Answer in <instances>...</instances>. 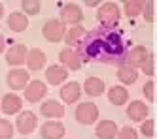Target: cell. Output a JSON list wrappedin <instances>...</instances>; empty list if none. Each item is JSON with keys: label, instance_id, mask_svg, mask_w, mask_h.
<instances>
[{"label": "cell", "instance_id": "1", "mask_svg": "<svg viewBox=\"0 0 157 139\" xmlns=\"http://www.w3.org/2000/svg\"><path fill=\"white\" fill-rule=\"evenodd\" d=\"M78 53L83 60H97L102 64H116L125 59V41L114 28L100 27L85 34L78 45Z\"/></svg>", "mask_w": 157, "mask_h": 139}, {"label": "cell", "instance_id": "2", "mask_svg": "<svg viewBox=\"0 0 157 139\" xmlns=\"http://www.w3.org/2000/svg\"><path fill=\"white\" fill-rule=\"evenodd\" d=\"M119 15H121V11H119V6L116 2H104V4H100L98 13H97L100 25L106 27V28L116 27L117 21H119Z\"/></svg>", "mask_w": 157, "mask_h": 139}, {"label": "cell", "instance_id": "3", "mask_svg": "<svg viewBox=\"0 0 157 139\" xmlns=\"http://www.w3.org/2000/svg\"><path fill=\"white\" fill-rule=\"evenodd\" d=\"M98 119V107L93 102H82L76 107V120L83 126H91Z\"/></svg>", "mask_w": 157, "mask_h": 139}, {"label": "cell", "instance_id": "4", "mask_svg": "<svg viewBox=\"0 0 157 139\" xmlns=\"http://www.w3.org/2000/svg\"><path fill=\"white\" fill-rule=\"evenodd\" d=\"M42 32H44V38H46L49 43H59L66 36L64 23L61 19H49V21H46V25H44Z\"/></svg>", "mask_w": 157, "mask_h": 139}, {"label": "cell", "instance_id": "5", "mask_svg": "<svg viewBox=\"0 0 157 139\" xmlns=\"http://www.w3.org/2000/svg\"><path fill=\"white\" fill-rule=\"evenodd\" d=\"M30 83V73L23 68H13L6 73V85L12 90H21L27 88V85Z\"/></svg>", "mask_w": 157, "mask_h": 139}, {"label": "cell", "instance_id": "6", "mask_svg": "<svg viewBox=\"0 0 157 139\" xmlns=\"http://www.w3.org/2000/svg\"><path fill=\"white\" fill-rule=\"evenodd\" d=\"M36 124H38V119H36V115L32 113V111H21L17 115V119H15V128L19 134H32L36 130Z\"/></svg>", "mask_w": 157, "mask_h": 139}, {"label": "cell", "instance_id": "7", "mask_svg": "<svg viewBox=\"0 0 157 139\" xmlns=\"http://www.w3.org/2000/svg\"><path fill=\"white\" fill-rule=\"evenodd\" d=\"M27 55H29L27 45L25 43H15L6 53V62L10 66H21L23 62H27Z\"/></svg>", "mask_w": 157, "mask_h": 139}, {"label": "cell", "instance_id": "8", "mask_svg": "<svg viewBox=\"0 0 157 139\" xmlns=\"http://www.w3.org/2000/svg\"><path fill=\"white\" fill-rule=\"evenodd\" d=\"M21 107H23V102H21V98L15 92H8V94L2 96L0 109H2L4 115H17V113H21Z\"/></svg>", "mask_w": 157, "mask_h": 139}, {"label": "cell", "instance_id": "9", "mask_svg": "<svg viewBox=\"0 0 157 139\" xmlns=\"http://www.w3.org/2000/svg\"><path fill=\"white\" fill-rule=\"evenodd\" d=\"M150 56V51L144 47V45H136V47H132L127 55H125V64L132 66V68H142L144 62L148 60Z\"/></svg>", "mask_w": 157, "mask_h": 139}, {"label": "cell", "instance_id": "10", "mask_svg": "<svg viewBox=\"0 0 157 139\" xmlns=\"http://www.w3.org/2000/svg\"><path fill=\"white\" fill-rule=\"evenodd\" d=\"M59 60H61V64L66 66V70H80L82 68V62H83L82 55L78 53L76 49H72V47L63 49L59 53Z\"/></svg>", "mask_w": 157, "mask_h": 139}, {"label": "cell", "instance_id": "11", "mask_svg": "<svg viewBox=\"0 0 157 139\" xmlns=\"http://www.w3.org/2000/svg\"><path fill=\"white\" fill-rule=\"evenodd\" d=\"M46 94H48V87H46V83H42V81H30L25 88V98L30 103H36V102L44 100Z\"/></svg>", "mask_w": 157, "mask_h": 139}, {"label": "cell", "instance_id": "12", "mask_svg": "<svg viewBox=\"0 0 157 139\" xmlns=\"http://www.w3.org/2000/svg\"><path fill=\"white\" fill-rule=\"evenodd\" d=\"M82 19H83V13H82V8L78 6V4H66V6H63V11H61V21L63 23L78 27Z\"/></svg>", "mask_w": 157, "mask_h": 139}, {"label": "cell", "instance_id": "13", "mask_svg": "<svg viewBox=\"0 0 157 139\" xmlns=\"http://www.w3.org/2000/svg\"><path fill=\"white\" fill-rule=\"evenodd\" d=\"M148 113H150V109H148V105H146L144 102H140V100H134V102H131L129 103V107H127V117L132 120V122H144V119L148 117Z\"/></svg>", "mask_w": 157, "mask_h": 139}, {"label": "cell", "instance_id": "14", "mask_svg": "<svg viewBox=\"0 0 157 139\" xmlns=\"http://www.w3.org/2000/svg\"><path fill=\"white\" fill-rule=\"evenodd\" d=\"M40 113L46 119H63L64 117V105L57 100H46L40 107Z\"/></svg>", "mask_w": 157, "mask_h": 139}, {"label": "cell", "instance_id": "15", "mask_svg": "<svg viewBox=\"0 0 157 139\" xmlns=\"http://www.w3.org/2000/svg\"><path fill=\"white\" fill-rule=\"evenodd\" d=\"M46 53L42 49H29V55H27V66L30 72H40V70L46 66Z\"/></svg>", "mask_w": 157, "mask_h": 139}, {"label": "cell", "instance_id": "16", "mask_svg": "<svg viewBox=\"0 0 157 139\" xmlns=\"http://www.w3.org/2000/svg\"><path fill=\"white\" fill-rule=\"evenodd\" d=\"M82 96V87L80 83H76V81H70V83L63 85L61 88V98L64 103H76Z\"/></svg>", "mask_w": 157, "mask_h": 139}, {"label": "cell", "instance_id": "17", "mask_svg": "<svg viewBox=\"0 0 157 139\" xmlns=\"http://www.w3.org/2000/svg\"><path fill=\"white\" fill-rule=\"evenodd\" d=\"M40 134H42V139H63L64 126L61 122H57V120H49V122H46L42 126Z\"/></svg>", "mask_w": 157, "mask_h": 139}, {"label": "cell", "instance_id": "18", "mask_svg": "<svg viewBox=\"0 0 157 139\" xmlns=\"http://www.w3.org/2000/svg\"><path fill=\"white\" fill-rule=\"evenodd\" d=\"M6 23H8V28L12 32H25L29 27V17L25 13H21V11H12L8 15Z\"/></svg>", "mask_w": 157, "mask_h": 139}, {"label": "cell", "instance_id": "19", "mask_svg": "<svg viewBox=\"0 0 157 139\" xmlns=\"http://www.w3.org/2000/svg\"><path fill=\"white\" fill-rule=\"evenodd\" d=\"M95 134H97L98 139H116L119 130H117V126H116L114 120H100L97 124Z\"/></svg>", "mask_w": 157, "mask_h": 139}, {"label": "cell", "instance_id": "20", "mask_svg": "<svg viewBox=\"0 0 157 139\" xmlns=\"http://www.w3.org/2000/svg\"><path fill=\"white\" fill-rule=\"evenodd\" d=\"M66 77H68V70L63 66H49L46 70V79L49 85H61L66 81Z\"/></svg>", "mask_w": 157, "mask_h": 139}, {"label": "cell", "instance_id": "21", "mask_svg": "<svg viewBox=\"0 0 157 139\" xmlns=\"http://www.w3.org/2000/svg\"><path fill=\"white\" fill-rule=\"evenodd\" d=\"M104 90H106V85H104L102 79H98V77H87L85 79V83H83V92H85V94L100 96Z\"/></svg>", "mask_w": 157, "mask_h": 139}, {"label": "cell", "instance_id": "22", "mask_svg": "<svg viewBox=\"0 0 157 139\" xmlns=\"http://www.w3.org/2000/svg\"><path fill=\"white\" fill-rule=\"evenodd\" d=\"M108 100H110V103H114V105H123V103H127V100H129V90L121 85H116V87L108 88Z\"/></svg>", "mask_w": 157, "mask_h": 139}, {"label": "cell", "instance_id": "23", "mask_svg": "<svg viewBox=\"0 0 157 139\" xmlns=\"http://www.w3.org/2000/svg\"><path fill=\"white\" fill-rule=\"evenodd\" d=\"M117 79L121 81L123 85H132L134 81L138 79V70L129 66V64H121L117 68Z\"/></svg>", "mask_w": 157, "mask_h": 139}, {"label": "cell", "instance_id": "24", "mask_svg": "<svg viewBox=\"0 0 157 139\" xmlns=\"http://www.w3.org/2000/svg\"><path fill=\"white\" fill-rule=\"evenodd\" d=\"M85 38V30H83V27H72V28H68L66 30V36H64V41H66V45L68 47H76V45H80V41Z\"/></svg>", "mask_w": 157, "mask_h": 139}, {"label": "cell", "instance_id": "25", "mask_svg": "<svg viewBox=\"0 0 157 139\" xmlns=\"http://www.w3.org/2000/svg\"><path fill=\"white\" fill-rule=\"evenodd\" d=\"M123 9H125V15L127 17H136L144 11V4L140 0H127L125 4H123Z\"/></svg>", "mask_w": 157, "mask_h": 139}, {"label": "cell", "instance_id": "26", "mask_svg": "<svg viewBox=\"0 0 157 139\" xmlns=\"http://www.w3.org/2000/svg\"><path fill=\"white\" fill-rule=\"evenodd\" d=\"M21 8H23L25 15H38L42 4L38 2V0H23V2H21Z\"/></svg>", "mask_w": 157, "mask_h": 139}, {"label": "cell", "instance_id": "27", "mask_svg": "<svg viewBox=\"0 0 157 139\" xmlns=\"http://www.w3.org/2000/svg\"><path fill=\"white\" fill-rule=\"evenodd\" d=\"M13 124L8 119H0V139H12L13 137Z\"/></svg>", "mask_w": 157, "mask_h": 139}, {"label": "cell", "instance_id": "28", "mask_svg": "<svg viewBox=\"0 0 157 139\" xmlns=\"http://www.w3.org/2000/svg\"><path fill=\"white\" fill-rule=\"evenodd\" d=\"M117 139H138V132L134 128H131V126H125V128L119 130Z\"/></svg>", "mask_w": 157, "mask_h": 139}, {"label": "cell", "instance_id": "29", "mask_svg": "<svg viewBox=\"0 0 157 139\" xmlns=\"http://www.w3.org/2000/svg\"><path fill=\"white\" fill-rule=\"evenodd\" d=\"M140 134L144 135V137H151L155 132H153V120L151 119H148V120H144L142 122V126H140Z\"/></svg>", "mask_w": 157, "mask_h": 139}, {"label": "cell", "instance_id": "30", "mask_svg": "<svg viewBox=\"0 0 157 139\" xmlns=\"http://www.w3.org/2000/svg\"><path fill=\"white\" fill-rule=\"evenodd\" d=\"M153 8H155V2H144V19L148 23H153Z\"/></svg>", "mask_w": 157, "mask_h": 139}, {"label": "cell", "instance_id": "31", "mask_svg": "<svg viewBox=\"0 0 157 139\" xmlns=\"http://www.w3.org/2000/svg\"><path fill=\"white\" fill-rule=\"evenodd\" d=\"M153 64H155V59H153V55L150 53L148 60H146L144 66H142V72H144L146 75H153V73H155V72H153Z\"/></svg>", "mask_w": 157, "mask_h": 139}, {"label": "cell", "instance_id": "32", "mask_svg": "<svg viewBox=\"0 0 157 139\" xmlns=\"http://www.w3.org/2000/svg\"><path fill=\"white\" fill-rule=\"evenodd\" d=\"M153 87H155L153 81H148V83L144 85V96H146V100H148V102H153L155 100V96H153Z\"/></svg>", "mask_w": 157, "mask_h": 139}, {"label": "cell", "instance_id": "33", "mask_svg": "<svg viewBox=\"0 0 157 139\" xmlns=\"http://www.w3.org/2000/svg\"><path fill=\"white\" fill-rule=\"evenodd\" d=\"M4 49H6V40H4L2 34H0V55L4 53Z\"/></svg>", "mask_w": 157, "mask_h": 139}, {"label": "cell", "instance_id": "34", "mask_svg": "<svg viewBox=\"0 0 157 139\" xmlns=\"http://www.w3.org/2000/svg\"><path fill=\"white\" fill-rule=\"evenodd\" d=\"M4 17V6H2V2H0V19Z\"/></svg>", "mask_w": 157, "mask_h": 139}, {"label": "cell", "instance_id": "35", "mask_svg": "<svg viewBox=\"0 0 157 139\" xmlns=\"http://www.w3.org/2000/svg\"><path fill=\"white\" fill-rule=\"evenodd\" d=\"M85 6H91L93 8V6H98V2H85Z\"/></svg>", "mask_w": 157, "mask_h": 139}]
</instances>
